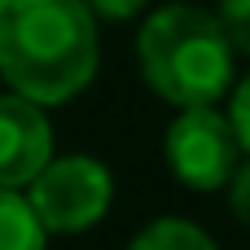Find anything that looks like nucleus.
<instances>
[{"instance_id": "nucleus-2", "label": "nucleus", "mask_w": 250, "mask_h": 250, "mask_svg": "<svg viewBox=\"0 0 250 250\" xmlns=\"http://www.w3.org/2000/svg\"><path fill=\"white\" fill-rule=\"evenodd\" d=\"M233 57L237 53L229 48L215 13L185 0L154 9L136 35V62L149 92H158L176 110L215 105L220 97H229V88L237 83Z\"/></svg>"}, {"instance_id": "nucleus-9", "label": "nucleus", "mask_w": 250, "mask_h": 250, "mask_svg": "<svg viewBox=\"0 0 250 250\" xmlns=\"http://www.w3.org/2000/svg\"><path fill=\"white\" fill-rule=\"evenodd\" d=\"M229 123H233V132H237V145H242V154L250 158V75L233 83V101H229Z\"/></svg>"}, {"instance_id": "nucleus-6", "label": "nucleus", "mask_w": 250, "mask_h": 250, "mask_svg": "<svg viewBox=\"0 0 250 250\" xmlns=\"http://www.w3.org/2000/svg\"><path fill=\"white\" fill-rule=\"evenodd\" d=\"M127 250H220V246L202 224H193L185 215H158L132 237Z\"/></svg>"}, {"instance_id": "nucleus-5", "label": "nucleus", "mask_w": 250, "mask_h": 250, "mask_svg": "<svg viewBox=\"0 0 250 250\" xmlns=\"http://www.w3.org/2000/svg\"><path fill=\"white\" fill-rule=\"evenodd\" d=\"M53 158V123L44 105L0 92V189L31 185Z\"/></svg>"}, {"instance_id": "nucleus-8", "label": "nucleus", "mask_w": 250, "mask_h": 250, "mask_svg": "<svg viewBox=\"0 0 250 250\" xmlns=\"http://www.w3.org/2000/svg\"><path fill=\"white\" fill-rule=\"evenodd\" d=\"M215 22H220L229 48L250 57V0H220L215 4Z\"/></svg>"}, {"instance_id": "nucleus-3", "label": "nucleus", "mask_w": 250, "mask_h": 250, "mask_svg": "<svg viewBox=\"0 0 250 250\" xmlns=\"http://www.w3.org/2000/svg\"><path fill=\"white\" fill-rule=\"evenodd\" d=\"M114 202V176L101 158L62 154L48 158L44 171L26 185V207L35 211L44 233H88L105 220Z\"/></svg>"}, {"instance_id": "nucleus-4", "label": "nucleus", "mask_w": 250, "mask_h": 250, "mask_svg": "<svg viewBox=\"0 0 250 250\" xmlns=\"http://www.w3.org/2000/svg\"><path fill=\"white\" fill-rule=\"evenodd\" d=\"M163 154L171 176L193 189V193H215L233 180V171L242 167V145L237 132L229 123L224 110L215 105H193L180 110L163 136Z\"/></svg>"}, {"instance_id": "nucleus-11", "label": "nucleus", "mask_w": 250, "mask_h": 250, "mask_svg": "<svg viewBox=\"0 0 250 250\" xmlns=\"http://www.w3.org/2000/svg\"><path fill=\"white\" fill-rule=\"evenodd\" d=\"M88 4V13L92 18H105V22H127V18H136L149 0H83Z\"/></svg>"}, {"instance_id": "nucleus-7", "label": "nucleus", "mask_w": 250, "mask_h": 250, "mask_svg": "<svg viewBox=\"0 0 250 250\" xmlns=\"http://www.w3.org/2000/svg\"><path fill=\"white\" fill-rule=\"evenodd\" d=\"M44 229L18 189H0V250H44Z\"/></svg>"}, {"instance_id": "nucleus-10", "label": "nucleus", "mask_w": 250, "mask_h": 250, "mask_svg": "<svg viewBox=\"0 0 250 250\" xmlns=\"http://www.w3.org/2000/svg\"><path fill=\"white\" fill-rule=\"evenodd\" d=\"M224 189H229V207H233L237 224L250 229V163H242V167L233 171V180H229Z\"/></svg>"}, {"instance_id": "nucleus-1", "label": "nucleus", "mask_w": 250, "mask_h": 250, "mask_svg": "<svg viewBox=\"0 0 250 250\" xmlns=\"http://www.w3.org/2000/svg\"><path fill=\"white\" fill-rule=\"evenodd\" d=\"M101 62L83 0H0V79L35 105L79 97Z\"/></svg>"}]
</instances>
